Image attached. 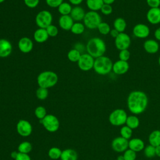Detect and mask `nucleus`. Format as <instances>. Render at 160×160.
Returning a JSON list of instances; mask_svg holds the SVG:
<instances>
[{
	"mask_svg": "<svg viewBox=\"0 0 160 160\" xmlns=\"http://www.w3.org/2000/svg\"><path fill=\"white\" fill-rule=\"evenodd\" d=\"M148 105V97L142 91H131L127 98V106L129 111L133 114H139L145 111Z\"/></svg>",
	"mask_w": 160,
	"mask_h": 160,
	"instance_id": "f257e3e1",
	"label": "nucleus"
},
{
	"mask_svg": "<svg viewBox=\"0 0 160 160\" xmlns=\"http://www.w3.org/2000/svg\"><path fill=\"white\" fill-rule=\"evenodd\" d=\"M86 50L87 53L96 59L104 55L106 51V44L101 38L94 37L88 41Z\"/></svg>",
	"mask_w": 160,
	"mask_h": 160,
	"instance_id": "f03ea898",
	"label": "nucleus"
},
{
	"mask_svg": "<svg viewBox=\"0 0 160 160\" xmlns=\"http://www.w3.org/2000/svg\"><path fill=\"white\" fill-rule=\"evenodd\" d=\"M113 62L110 58L102 56L94 59L93 69L99 75L104 76L112 71Z\"/></svg>",
	"mask_w": 160,
	"mask_h": 160,
	"instance_id": "7ed1b4c3",
	"label": "nucleus"
},
{
	"mask_svg": "<svg viewBox=\"0 0 160 160\" xmlns=\"http://www.w3.org/2000/svg\"><path fill=\"white\" fill-rule=\"evenodd\" d=\"M58 81V74L52 71H44L40 72L37 77L39 87L49 89L54 86Z\"/></svg>",
	"mask_w": 160,
	"mask_h": 160,
	"instance_id": "20e7f679",
	"label": "nucleus"
},
{
	"mask_svg": "<svg viewBox=\"0 0 160 160\" xmlns=\"http://www.w3.org/2000/svg\"><path fill=\"white\" fill-rule=\"evenodd\" d=\"M82 21L86 28L89 29H95L102 22V19L101 15L97 11H89L86 12Z\"/></svg>",
	"mask_w": 160,
	"mask_h": 160,
	"instance_id": "39448f33",
	"label": "nucleus"
},
{
	"mask_svg": "<svg viewBox=\"0 0 160 160\" xmlns=\"http://www.w3.org/2000/svg\"><path fill=\"white\" fill-rule=\"evenodd\" d=\"M128 114L122 109H116L112 111L109 116V121L115 126H120L126 124Z\"/></svg>",
	"mask_w": 160,
	"mask_h": 160,
	"instance_id": "423d86ee",
	"label": "nucleus"
},
{
	"mask_svg": "<svg viewBox=\"0 0 160 160\" xmlns=\"http://www.w3.org/2000/svg\"><path fill=\"white\" fill-rule=\"evenodd\" d=\"M52 15L48 10H42L35 17V22L39 28L46 29L52 24Z\"/></svg>",
	"mask_w": 160,
	"mask_h": 160,
	"instance_id": "0eeeda50",
	"label": "nucleus"
},
{
	"mask_svg": "<svg viewBox=\"0 0 160 160\" xmlns=\"http://www.w3.org/2000/svg\"><path fill=\"white\" fill-rule=\"evenodd\" d=\"M40 122L46 131L50 132H56L59 128V121L58 118L53 114H47Z\"/></svg>",
	"mask_w": 160,
	"mask_h": 160,
	"instance_id": "6e6552de",
	"label": "nucleus"
},
{
	"mask_svg": "<svg viewBox=\"0 0 160 160\" xmlns=\"http://www.w3.org/2000/svg\"><path fill=\"white\" fill-rule=\"evenodd\" d=\"M94 58L87 52L82 53L78 61L79 68L82 71H89L93 69Z\"/></svg>",
	"mask_w": 160,
	"mask_h": 160,
	"instance_id": "1a4fd4ad",
	"label": "nucleus"
},
{
	"mask_svg": "<svg viewBox=\"0 0 160 160\" xmlns=\"http://www.w3.org/2000/svg\"><path fill=\"white\" fill-rule=\"evenodd\" d=\"M131 44L130 36L126 32H120L114 39V45L119 51L128 49Z\"/></svg>",
	"mask_w": 160,
	"mask_h": 160,
	"instance_id": "9d476101",
	"label": "nucleus"
},
{
	"mask_svg": "<svg viewBox=\"0 0 160 160\" xmlns=\"http://www.w3.org/2000/svg\"><path fill=\"white\" fill-rule=\"evenodd\" d=\"M132 34L134 36L139 39H145L150 34V28L143 23L136 24L132 28Z\"/></svg>",
	"mask_w": 160,
	"mask_h": 160,
	"instance_id": "9b49d317",
	"label": "nucleus"
},
{
	"mask_svg": "<svg viewBox=\"0 0 160 160\" xmlns=\"http://www.w3.org/2000/svg\"><path fill=\"white\" fill-rule=\"evenodd\" d=\"M18 133L22 137H28L32 133V127L31 123L25 119H20L16 124Z\"/></svg>",
	"mask_w": 160,
	"mask_h": 160,
	"instance_id": "f8f14e48",
	"label": "nucleus"
},
{
	"mask_svg": "<svg viewBox=\"0 0 160 160\" xmlns=\"http://www.w3.org/2000/svg\"><path fill=\"white\" fill-rule=\"evenodd\" d=\"M112 149L118 152H124L129 148V141L121 136L114 138L111 142Z\"/></svg>",
	"mask_w": 160,
	"mask_h": 160,
	"instance_id": "ddd939ff",
	"label": "nucleus"
},
{
	"mask_svg": "<svg viewBox=\"0 0 160 160\" xmlns=\"http://www.w3.org/2000/svg\"><path fill=\"white\" fill-rule=\"evenodd\" d=\"M129 69V64L128 61L118 60L113 62L112 71L117 75H123L126 74Z\"/></svg>",
	"mask_w": 160,
	"mask_h": 160,
	"instance_id": "4468645a",
	"label": "nucleus"
},
{
	"mask_svg": "<svg viewBox=\"0 0 160 160\" xmlns=\"http://www.w3.org/2000/svg\"><path fill=\"white\" fill-rule=\"evenodd\" d=\"M18 46L21 52L27 54L32 50L34 44L32 41L29 38L22 37L19 40Z\"/></svg>",
	"mask_w": 160,
	"mask_h": 160,
	"instance_id": "2eb2a0df",
	"label": "nucleus"
},
{
	"mask_svg": "<svg viewBox=\"0 0 160 160\" xmlns=\"http://www.w3.org/2000/svg\"><path fill=\"white\" fill-rule=\"evenodd\" d=\"M147 21L152 25L160 23V9L159 8H149L146 13Z\"/></svg>",
	"mask_w": 160,
	"mask_h": 160,
	"instance_id": "dca6fc26",
	"label": "nucleus"
},
{
	"mask_svg": "<svg viewBox=\"0 0 160 160\" xmlns=\"http://www.w3.org/2000/svg\"><path fill=\"white\" fill-rule=\"evenodd\" d=\"M12 52V45L6 39H0V58H5L11 55Z\"/></svg>",
	"mask_w": 160,
	"mask_h": 160,
	"instance_id": "f3484780",
	"label": "nucleus"
},
{
	"mask_svg": "<svg viewBox=\"0 0 160 160\" xmlns=\"http://www.w3.org/2000/svg\"><path fill=\"white\" fill-rule=\"evenodd\" d=\"M160 46L156 39H149L146 40L143 43V48L144 51L150 54L157 53L159 50Z\"/></svg>",
	"mask_w": 160,
	"mask_h": 160,
	"instance_id": "a211bd4d",
	"label": "nucleus"
},
{
	"mask_svg": "<svg viewBox=\"0 0 160 160\" xmlns=\"http://www.w3.org/2000/svg\"><path fill=\"white\" fill-rule=\"evenodd\" d=\"M74 22L70 15L61 16L58 20L59 26L64 31H70Z\"/></svg>",
	"mask_w": 160,
	"mask_h": 160,
	"instance_id": "6ab92c4d",
	"label": "nucleus"
},
{
	"mask_svg": "<svg viewBox=\"0 0 160 160\" xmlns=\"http://www.w3.org/2000/svg\"><path fill=\"white\" fill-rule=\"evenodd\" d=\"M85 14V11L82 7L79 6H76L72 8L69 15L74 21L81 22V21H83Z\"/></svg>",
	"mask_w": 160,
	"mask_h": 160,
	"instance_id": "aec40b11",
	"label": "nucleus"
},
{
	"mask_svg": "<svg viewBox=\"0 0 160 160\" xmlns=\"http://www.w3.org/2000/svg\"><path fill=\"white\" fill-rule=\"evenodd\" d=\"M33 38L36 42L43 43L48 39L49 36L46 29L38 28L33 34Z\"/></svg>",
	"mask_w": 160,
	"mask_h": 160,
	"instance_id": "412c9836",
	"label": "nucleus"
},
{
	"mask_svg": "<svg viewBox=\"0 0 160 160\" xmlns=\"http://www.w3.org/2000/svg\"><path fill=\"white\" fill-rule=\"evenodd\" d=\"M144 148V142L141 139L132 138L129 141V148L136 152L143 150Z\"/></svg>",
	"mask_w": 160,
	"mask_h": 160,
	"instance_id": "4be33fe9",
	"label": "nucleus"
},
{
	"mask_svg": "<svg viewBox=\"0 0 160 160\" xmlns=\"http://www.w3.org/2000/svg\"><path fill=\"white\" fill-rule=\"evenodd\" d=\"M78 155L77 152L72 149H66L62 151L61 160H78Z\"/></svg>",
	"mask_w": 160,
	"mask_h": 160,
	"instance_id": "5701e85b",
	"label": "nucleus"
},
{
	"mask_svg": "<svg viewBox=\"0 0 160 160\" xmlns=\"http://www.w3.org/2000/svg\"><path fill=\"white\" fill-rule=\"evenodd\" d=\"M127 27L126 20L121 17L116 18L113 21V28L117 30L119 32H124Z\"/></svg>",
	"mask_w": 160,
	"mask_h": 160,
	"instance_id": "b1692460",
	"label": "nucleus"
},
{
	"mask_svg": "<svg viewBox=\"0 0 160 160\" xmlns=\"http://www.w3.org/2000/svg\"><path fill=\"white\" fill-rule=\"evenodd\" d=\"M86 4L90 11L98 12L100 11L104 4V2L102 0H86Z\"/></svg>",
	"mask_w": 160,
	"mask_h": 160,
	"instance_id": "393cba45",
	"label": "nucleus"
},
{
	"mask_svg": "<svg viewBox=\"0 0 160 160\" xmlns=\"http://www.w3.org/2000/svg\"><path fill=\"white\" fill-rule=\"evenodd\" d=\"M149 144L156 147L160 145V130L156 129L152 131L148 138Z\"/></svg>",
	"mask_w": 160,
	"mask_h": 160,
	"instance_id": "a878e982",
	"label": "nucleus"
},
{
	"mask_svg": "<svg viewBox=\"0 0 160 160\" xmlns=\"http://www.w3.org/2000/svg\"><path fill=\"white\" fill-rule=\"evenodd\" d=\"M72 7L69 2H62L58 8V12L61 14V16L64 15H69Z\"/></svg>",
	"mask_w": 160,
	"mask_h": 160,
	"instance_id": "bb28decb",
	"label": "nucleus"
},
{
	"mask_svg": "<svg viewBox=\"0 0 160 160\" xmlns=\"http://www.w3.org/2000/svg\"><path fill=\"white\" fill-rule=\"evenodd\" d=\"M81 54L82 53L79 51L75 48H72L68 51L67 57L69 61L72 62H78Z\"/></svg>",
	"mask_w": 160,
	"mask_h": 160,
	"instance_id": "cd10ccee",
	"label": "nucleus"
},
{
	"mask_svg": "<svg viewBox=\"0 0 160 160\" xmlns=\"http://www.w3.org/2000/svg\"><path fill=\"white\" fill-rule=\"evenodd\" d=\"M126 124L132 129H136L139 126V119L135 115H131L128 116Z\"/></svg>",
	"mask_w": 160,
	"mask_h": 160,
	"instance_id": "c85d7f7f",
	"label": "nucleus"
},
{
	"mask_svg": "<svg viewBox=\"0 0 160 160\" xmlns=\"http://www.w3.org/2000/svg\"><path fill=\"white\" fill-rule=\"evenodd\" d=\"M85 28L86 27L83 23L81 22H74L70 31L74 34L79 35L84 32L85 30Z\"/></svg>",
	"mask_w": 160,
	"mask_h": 160,
	"instance_id": "c756f323",
	"label": "nucleus"
},
{
	"mask_svg": "<svg viewBox=\"0 0 160 160\" xmlns=\"http://www.w3.org/2000/svg\"><path fill=\"white\" fill-rule=\"evenodd\" d=\"M32 149V146L31 142L28 141H23L21 142L18 148V150L19 152L28 154Z\"/></svg>",
	"mask_w": 160,
	"mask_h": 160,
	"instance_id": "7c9ffc66",
	"label": "nucleus"
},
{
	"mask_svg": "<svg viewBox=\"0 0 160 160\" xmlns=\"http://www.w3.org/2000/svg\"><path fill=\"white\" fill-rule=\"evenodd\" d=\"M62 151L57 147H52L50 148L48 151V154L49 158L53 160H56L61 158Z\"/></svg>",
	"mask_w": 160,
	"mask_h": 160,
	"instance_id": "2f4dec72",
	"label": "nucleus"
},
{
	"mask_svg": "<svg viewBox=\"0 0 160 160\" xmlns=\"http://www.w3.org/2000/svg\"><path fill=\"white\" fill-rule=\"evenodd\" d=\"M97 29L98 30L99 32L102 35H108L109 34L111 28L110 27V25L106 22L102 21L99 26H98Z\"/></svg>",
	"mask_w": 160,
	"mask_h": 160,
	"instance_id": "473e14b6",
	"label": "nucleus"
},
{
	"mask_svg": "<svg viewBox=\"0 0 160 160\" xmlns=\"http://www.w3.org/2000/svg\"><path fill=\"white\" fill-rule=\"evenodd\" d=\"M36 96L39 100H44L48 96V89L39 87L36 91Z\"/></svg>",
	"mask_w": 160,
	"mask_h": 160,
	"instance_id": "72a5a7b5",
	"label": "nucleus"
},
{
	"mask_svg": "<svg viewBox=\"0 0 160 160\" xmlns=\"http://www.w3.org/2000/svg\"><path fill=\"white\" fill-rule=\"evenodd\" d=\"M34 114L38 119H39V120H41L44 119L45 116L47 115L46 109L44 107L42 106H38L34 110Z\"/></svg>",
	"mask_w": 160,
	"mask_h": 160,
	"instance_id": "f704fd0d",
	"label": "nucleus"
},
{
	"mask_svg": "<svg viewBox=\"0 0 160 160\" xmlns=\"http://www.w3.org/2000/svg\"><path fill=\"white\" fill-rule=\"evenodd\" d=\"M120 134L121 136L126 139H129L132 136V130L130 128H129L128 126H123L120 129Z\"/></svg>",
	"mask_w": 160,
	"mask_h": 160,
	"instance_id": "c9c22d12",
	"label": "nucleus"
},
{
	"mask_svg": "<svg viewBox=\"0 0 160 160\" xmlns=\"http://www.w3.org/2000/svg\"><path fill=\"white\" fill-rule=\"evenodd\" d=\"M143 150H144V155L146 156V157L148 158H151L156 156L155 147L151 144L146 146Z\"/></svg>",
	"mask_w": 160,
	"mask_h": 160,
	"instance_id": "e433bc0d",
	"label": "nucleus"
},
{
	"mask_svg": "<svg viewBox=\"0 0 160 160\" xmlns=\"http://www.w3.org/2000/svg\"><path fill=\"white\" fill-rule=\"evenodd\" d=\"M122 158L124 160H135L136 158V152L128 148L124 152Z\"/></svg>",
	"mask_w": 160,
	"mask_h": 160,
	"instance_id": "4c0bfd02",
	"label": "nucleus"
},
{
	"mask_svg": "<svg viewBox=\"0 0 160 160\" xmlns=\"http://www.w3.org/2000/svg\"><path fill=\"white\" fill-rule=\"evenodd\" d=\"M49 37H56L58 34V28L54 24H50L46 28Z\"/></svg>",
	"mask_w": 160,
	"mask_h": 160,
	"instance_id": "58836bf2",
	"label": "nucleus"
},
{
	"mask_svg": "<svg viewBox=\"0 0 160 160\" xmlns=\"http://www.w3.org/2000/svg\"><path fill=\"white\" fill-rule=\"evenodd\" d=\"M118 57H119V60L124 61H128V60L131 58V52L129 51V49L119 51Z\"/></svg>",
	"mask_w": 160,
	"mask_h": 160,
	"instance_id": "ea45409f",
	"label": "nucleus"
},
{
	"mask_svg": "<svg viewBox=\"0 0 160 160\" xmlns=\"http://www.w3.org/2000/svg\"><path fill=\"white\" fill-rule=\"evenodd\" d=\"M112 11H113V9L112 6L111 4H104L100 9V11L101 12V13L106 16L110 15L112 12Z\"/></svg>",
	"mask_w": 160,
	"mask_h": 160,
	"instance_id": "a19ab883",
	"label": "nucleus"
},
{
	"mask_svg": "<svg viewBox=\"0 0 160 160\" xmlns=\"http://www.w3.org/2000/svg\"><path fill=\"white\" fill-rule=\"evenodd\" d=\"M46 4L52 8H58V6L64 2L63 0H45Z\"/></svg>",
	"mask_w": 160,
	"mask_h": 160,
	"instance_id": "79ce46f5",
	"label": "nucleus"
},
{
	"mask_svg": "<svg viewBox=\"0 0 160 160\" xmlns=\"http://www.w3.org/2000/svg\"><path fill=\"white\" fill-rule=\"evenodd\" d=\"M25 5L29 8H35L39 3V0H24Z\"/></svg>",
	"mask_w": 160,
	"mask_h": 160,
	"instance_id": "37998d69",
	"label": "nucleus"
},
{
	"mask_svg": "<svg viewBox=\"0 0 160 160\" xmlns=\"http://www.w3.org/2000/svg\"><path fill=\"white\" fill-rule=\"evenodd\" d=\"M148 6L150 8H159L160 6V0H146Z\"/></svg>",
	"mask_w": 160,
	"mask_h": 160,
	"instance_id": "c03bdc74",
	"label": "nucleus"
},
{
	"mask_svg": "<svg viewBox=\"0 0 160 160\" xmlns=\"http://www.w3.org/2000/svg\"><path fill=\"white\" fill-rule=\"evenodd\" d=\"M14 160H31V159L28 154H24L18 152V155Z\"/></svg>",
	"mask_w": 160,
	"mask_h": 160,
	"instance_id": "a18cd8bd",
	"label": "nucleus"
},
{
	"mask_svg": "<svg viewBox=\"0 0 160 160\" xmlns=\"http://www.w3.org/2000/svg\"><path fill=\"white\" fill-rule=\"evenodd\" d=\"M154 36L156 41H160V27L158 28L154 32Z\"/></svg>",
	"mask_w": 160,
	"mask_h": 160,
	"instance_id": "49530a36",
	"label": "nucleus"
},
{
	"mask_svg": "<svg viewBox=\"0 0 160 160\" xmlns=\"http://www.w3.org/2000/svg\"><path fill=\"white\" fill-rule=\"evenodd\" d=\"M120 32H119L117 30H116L115 29H111V31H110V32H109V34H110V36L112 37V38H113L114 39H115L118 35H119V34Z\"/></svg>",
	"mask_w": 160,
	"mask_h": 160,
	"instance_id": "de8ad7c7",
	"label": "nucleus"
},
{
	"mask_svg": "<svg viewBox=\"0 0 160 160\" xmlns=\"http://www.w3.org/2000/svg\"><path fill=\"white\" fill-rule=\"evenodd\" d=\"M68 1L71 5H74V6H76L81 4L83 0H68Z\"/></svg>",
	"mask_w": 160,
	"mask_h": 160,
	"instance_id": "09e8293b",
	"label": "nucleus"
},
{
	"mask_svg": "<svg viewBox=\"0 0 160 160\" xmlns=\"http://www.w3.org/2000/svg\"><path fill=\"white\" fill-rule=\"evenodd\" d=\"M155 152H156V156L160 157V145L155 147Z\"/></svg>",
	"mask_w": 160,
	"mask_h": 160,
	"instance_id": "8fccbe9b",
	"label": "nucleus"
},
{
	"mask_svg": "<svg viewBox=\"0 0 160 160\" xmlns=\"http://www.w3.org/2000/svg\"><path fill=\"white\" fill-rule=\"evenodd\" d=\"M104 2V4H113L116 0H102Z\"/></svg>",
	"mask_w": 160,
	"mask_h": 160,
	"instance_id": "3c124183",
	"label": "nucleus"
},
{
	"mask_svg": "<svg viewBox=\"0 0 160 160\" xmlns=\"http://www.w3.org/2000/svg\"><path fill=\"white\" fill-rule=\"evenodd\" d=\"M18 152H17V151H13V152H12L11 154V158H13V159H15V158H16L17 155H18Z\"/></svg>",
	"mask_w": 160,
	"mask_h": 160,
	"instance_id": "603ef678",
	"label": "nucleus"
},
{
	"mask_svg": "<svg viewBox=\"0 0 160 160\" xmlns=\"http://www.w3.org/2000/svg\"><path fill=\"white\" fill-rule=\"evenodd\" d=\"M116 160H124V159H123V158H122V156H119Z\"/></svg>",
	"mask_w": 160,
	"mask_h": 160,
	"instance_id": "864d4df0",
	"label": "nucleus"
},
{
	"mask_svg": "<svg viewBox=\"0 0 160 160\" xmlns=\"http://www.w3.org/2000/svg\"><path fill=\"white\" fill-rule=\"evenodd\" d=\"M158 64H159V65L160 66V56H159V58H158Z\"/></svg>",
	"mask_w": 160,
	"mask_h": 160,
	"instance_id": "5fc2aeb1",
	"label": "nucleus"
},
{
	"mask_svg": "<svg viewBox=\"0 0 160 160\" xmlns=\"http://www.w3.org/2000/svg\"><path fill=\"white\" fill-rule=\"evenodd\" d=\"M5 1H6V0H0V4H1V3H2V2H4Z\"/></svg>",
	"mask_w": 160,
	"mask_h": 160,
	"instance_id": "6e6d98bb",
	"label": "nucleus"
},
{
	"mask_svg": "<svg viewBox=\"0 0 160 160\" xmlns=\"http://www.w3.org/2000/svg\"><path fill=\"white\" fill-rule=\"evenodd\" d=\"M159 9H160V6H159Z\"/></svg>",
	"mask_w": 160,
	"mask_h": 160,
	"instance_id": "4d7b16f0",
	"label": "nucleus"
},
{
	"mask_svg": "<svg viewBox=\"0 0 160 160\" xmlns=\"http://www.w3.org/2000/svg\"><path fill=\"white\" fill-rule=\"evenodd\" d=\"M159 50H160V48H159Z\"/></svg>",
	"mask_w": 160,
	"mask_h": 160,
	"instance_id": "13d9d810",
	"label": "nucleus"
},
{
	"mask_svg": "<svg viewBox=\"0 0 160 160\" xmlns=\"http://www.w3.org/2000/svg\"><path fill=\"white\" fill-rule=\"evenodd\" d=\"M124 1H126V0H124Z\"/></svg>",
	"mask_w": 160,
	"mask_h": 160,
	"instance_id": "bf43d9fd",
	"label": "nucleus"
}]
</instances>
